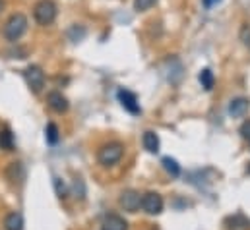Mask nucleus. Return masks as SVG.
I'll list each match as a JSON object with an SVG mask.
<instances>
[{"instance_id": "nucleus-10", "label": "nucleus", "mask_w": 250, "mask_h": 230, "mask_svg": "<svg viewBox=\"0 0 250 230\" xmlns=\"http://www.w3.org/2000/svg\"><path fill=\"white\" fill-rule=\"evenodd\" d=\"M249 99H245V97H237V99H233L231 101V105H229V115L233 116V118H243V116L249 113Z\"/></svg>"}, {"instance_id": "nucleus-3", "label": "nucleus", "mask_w": 250, "mask_h": 230, "mask_svg": "<svg viewBox=\"0 0 250 230\" xmlns=\"http://www.w3.org/2000/svg\"><path fill=\"white\" fill-rule=\"evenodd\" d=\"M33 18L39 25H51L57 19V4L53 0H39L33 8Z\"/></svg>"}, {"instance_id": "nucleus-5", "label": "nucleus", "mask_w": 250, "mask_h": 230, "mask_svg": "<svg viewBox=\"0 0 250 230\" xmlns=\"http://www.w3.org/2000/svg\"><path fill=\"white\" fill-rule=\"evenodd\" d=\"M140 207L147 213V215H159L163 211V197L157 192H147L142 195V203Z\"/></svg>"}, {"instance_id": "nucleus-25", "label": "nucleus", "mask_w": 250, "mask_h": 230, "mask_svg": "<svg viewBox=\"0 0 250 230\" xmlns=\"http://www.w3.org/2000/svg\"><path fill=\"white\" fill-rule=\"evenodd\" d=\"M4 6H6V2H4V0H0V12L4 10Z\"/></svg>"}, {"instance_id": "nucleus-7", "label": "nucleus", "mask_w": 250, "mask_h": 230, "mask_svg": "<svg viewBox=\"0 0 250 230\" xmlns=\"http://www.w3.org/2000/svg\"><path fill=\"white\" fill-rule=\"evenodd\" d=\"M117 97H119V101H121V105L125 107V111H128L130 115H140L142 113V109H140V103H138V97L132 93V91H126V89H119V93H117Z\"/></svg>"}, {"instance_id": "nucleus-2", "label": "nucleus", "mask_w": 250, "mask_h": 230, "mask_svg": "<svg viewBox=\"0 0 250 230\" xmlns=\"http://www.w3.org/2000/svg\"><path fill=\"white\" fill-rule=\"evenodd\" d=\"M27 31V18L23 14H14L10 16V19L4 25V37L10 43H16L23 37V33Z\"/></svg>"}, {"instance_id": "nucleus-1", "label": "nucleus", "mask_w": 250, "mask_h": 230, "mask_svg": "<svg viewBox=\"0 0 250 230\" xmlns=\"http://www.w3.org/2000/svg\"><path fill=\"white\" fill-rule=\"evenodd\" d=\"M123 155H125V145L121 141H109V143H105V145L99 147L97 161L103 167H115L117 163H121Z\"/></svg>"}, {"instance_id": "nucleus-26", "label": "nucleus", "mask_w": 250, "mask_h": 230, "mask_svg": "<svg viewBox=\"0 0 250 230\" xmlns=\"http://www.w3.org/2000/svg\"><path fill=\"white\" fill-rule=\"evenodd\" d=\"M247 172H249V174H250V165H249V167H247Z\"/></svg>"}, {"instance_id": "nucleus-23", "label": "nucleus", "mask_w": 250, "mask_h": 230, "mask_svg": "<svg viewBox=\"0 0 250 230\" xmlns=\"http://www.w3.org/2000/svg\"><path fill=\"white\" fill-rule=\"evenodd\" d=\"M241 135L250 143V120L243 122V126H241Z\"/></svg>"}, {"instance_id": "nucleus-22", "label": "nucleus", "mask_w": 250, "mask_h": 230, "mask_svg": "<svg viewBox=\"0 0 250 230\" xmlns=\"http://www.w3.org/2000/svg\"><path fill=\"white\" fill-rule=\"evenodd\" d=\"M55 190H57V195L61 199H66L68 197V190H66V184H64L61 178H55Z\"/></svg>"}, {"instance_id": "nucleus-4", "label": "nucleus", "mask_w": 250, "mask_h": 230, "mask_svg": "<svg viewBox=\"0 0 250 230\" xmlns=\"http://www.w3.org/2000/svg\"><path fill=\"white\" fill-rule=\"evenodd\" d=\"M23 76H25V81L33 93H39L45 87V72L39 66H27Z\"/></svg>"}, {"instance_id": "nucleus-24", "label": "nucleus", "mask_w": 250, "mask_h": 230, "mask_svg": "<svg viewBox=\"0 0 250 230\" xmlns=\"http://www.w3.org/2000/svg\"><path fill=\"white\" fill-rule=\"evenodd\" d=\"M219 2H221V0H202V4H204L206 8H213V6L219 4Z\"/></svg>"}, {"instance_id": "nucleus-16", "label": "nucleus", "mask_w": 250, "mask_h": 230, "mask_svg": "<svg viewBox=\"0 0 250 230\" xmlns=\"http://www.w3.org/2000/svg\"><path fill=\"white\" fill-rule=\"evenodd\" d=\"M45 137H47V143H51V145H55V143H59V137H61V134H59V126L57 124H47V130H45Z\"/></svg>"}, {"instance_id": "nucleus-14", "label": "nucleus", "mask_w": 250, "mask_h": 230, "mask_svg": "<svg viewBox=\"0 0 250 230\" xmlns=\"http://www.w3.org/2000/svg\"><path fill=\"white\" fill-rule=\"evenodd\" d=\"M198 79H200V83H202V87H204L206 91H211L213 85H215V77H213V72H211L209 68H204V70L200 72Z\"/></svg>"}, {"instance_id": "nucleus-8", "label": "nucleus", "mask_w": 250, "mask_h": 230, "mask_svg": "<svg viewBox=\"0 0 250 230\" xmlns=\"http://www.w3.org/2000/svg\"><path fill=\"white\" fill-rule=\"evenodd\" d=\"M47 103H49V107L55 111V113H59V115H62L68 111V99L64 97L61 91H51L49 93V97H47Z\"/></svg>"}, {"instance_id": "nucleus-6", "label": "nucleus", "mask_w": 250, "mask_h": 230, "mask_svg": "<svg viewBox=\"0 0 250 230\" xmlns=\"http://www.w3.org/2000/svg\"><path fill=\"white\" fill-rule=\"evenodd\" d=\"M121 207L128 211V213H136L140 209V203H142V195L136 192V190H126L121 193V199H119Z\"/></svg>"}, {"instance_id": "nucleus-21", "label": "nucleus", "mask_w": 250, "mask_h": 230, "mask_svg": "<svg viewBox=\"0 0 250 230\" xmlns=\"http://www.w3.org/2000/svg\"><path fill=\"white\" fill-rule=\"evenodd\" d=\"M239 39H241V43L250 51V25H243V27H241V31H239Z\"/></svg>"}, {"instance_id": "nucleus-11", "label": "nucleus", "mask_w": 250, "mask_h": 230, "mask_svg": "<svg viewBox=\"0 0 250 230\" xmlns=\"http://www.w3.org/2000/svg\"><path fill=\"white\" fill-rule=\"evenodd\" d=\"M225 227L227 230H250V221L245 215L237 213V215H231L225 219Z\"/></svg>"}, {"instance_id": "nucleus-18", "label": "nucleus", "mask_w": 250, "mask_h": 230, "mask_svg": "<svg viewBox=\"0 0 250 230\" xmlns=\"http://www.w3.org/2000/svg\"><path fill=\"white\" fill-rule=\"evenodd\" d=\"M161 163H163V169H165L167 172L171 174V176H175V178H177V176L181 174V167H179V163H177L175 159H171V157H165Z\"/></svg>"}, {"instance_id": "nucleus-19", "label": "nucleus", "mask_w": 250, "mask_h": 230, "mask_svg": "<svg viewBox=\"0 0 250 230\" xmlns=\"http://www.w3.org/2000/svg\"><path fill=\"white\" fill-rule=\"evenodd\" d=\"M68 37H70L72 43H78V41H82V39L85 37V29L80 27V25H72V27L68 29Z\"/></svg>"}, {"instance_id": "nucleus-20", "label": "nucleus", "mask_w": 250, "mask_h": 230, "mask_svg": "<svg viewBox=\"0 0 250 230\" xmlns=\"http://www.w3.org/2000/svg\"><path fill=\"white\" fill-rule=\"evenodd\" d=\"M155 2H157V0H134V10H136V12H146V10H149Z\"/></svg>"}, {"instance_id": "nucleus-12", "label": "nucleus", "mask_w": 250, "mask_h": 230, "mask_svg": "<svg viewBox=\"0 0 250 230\" xmlns=\"http://www.w3.org/2000/svg\"><path fill=\"white\" fill-rule=\"evenodd\" d=\"M142 143H144V149L147 153H157L159 151V137L155 132H146L144 137H142Z\"/></svg>"}, {"instance_id": "nucleus-13", "label": "nucleus", "mask_w": 250, "mask_h": 230, "mask_svg": "<svg viewBox=\"0 0 250 230\" xmlns=\"http://www.w3.org/2000/svg\"><path fill=\"white\" fill-rule=\"evenodd\" d=\"M4 229L6 230H23V217L20 213H10L4 219Z\"/></svg>"}, {"instance_id": "nucleus-15", "label": "nucleus", "mask_w": 250, "mask_h": 230, "mask_svg": "<svg viewBox=\"0 0 250 230\" xmlns=\"http://www.w3.org/2000/svg\"><path fill=\"white\" fill-rule=\"evenodd\" d=\"M0 149H4V151H14V134H12L8 128H4V130L0 132Z\"/></svg>"}, {"instance_id": "nucleus-9", "label": "nucleus", "mask_w": 250, "mask_h": 230, "mask_svg": "<svg viewBox=\"0 0 250 230\" xmlns=\"http://www.w3.org/2000/svg\"><path fill=\"white\" fill-rule=\"evenodd\" d=\"M101 230H128V223L121 215L109 213L101 223Z\"/></svg>"}, {"instance_id": "nucleus-17", "label": "nucleus", "mask_w": 250, "mask_h": 230, "mask_svg": "<svg viewBox=\"0 0 250 230\" xmlns=\"http://www.w3.org/2000/svg\"><path fill=\"white\" fill-rule=\"evenodd\" d=\"M6 174H8V178H10L12 182H21V180H23V167H21L20 163H12Z\"/></svg>"}]
</instances>
